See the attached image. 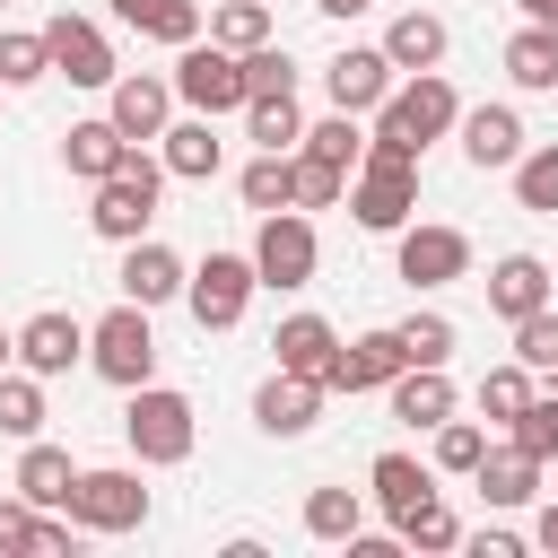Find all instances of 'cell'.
Returning <instances> with one entry per match:
<instances>
[{"instance_id":"obj_26","label":"cell","mask_w":558,"mask_h":558,"mask_svg":"<svg viewBox=\"0 0 558 558\" xmlns=\"http://www.w3.org/2000/svg\"><path fill=\"white\" fill-rule=\"evenodd\" d=\"M105 9H113L122 26H140V35L174 44V52H183V44H201V9H192V0H105Z\"/></svg>"},{"instance_id":"obj_24","label":"cell","mask_w":558,"mask_h":558,"mask_svg":"<svg viewBox=\"0 0 558 558\" xmlns=\"http://www.w3.org/2000/svg\"><path fill=\"white\" fill-rule=\"evenodd\" d=\"M70 488H78L70 453L44 445V436H26V453H17V497H26V506H70Z\"/></svg>"},{"instance_id":"obj_6","label":"cell","mask_w":558,"mask_h":558,"mask_svg":"<svg viewBox=\"0 0 558 558\" xmlns=\"http://www.w3.org/2000/svg\"><path fill=\"white\" fill-rule=\"evenodd\" d=\"M174 96L192 105V113H244V52H227V44H183L174 52Z\"/></svg>"},{"instance_id":"obj_31","label":"cell","mask_w":558,"mask_h":558,"mask_svg":"<svg viewBox=\"0 0 558 558\" xmlns=\"http://www.w3.org/2000/svg\"><path fill=\"white\" fill-rule=\"evenodd\" d=\"M0 436H44V375H0Z\"/></svg>"},{"instance_id":"obj_4","label":"cell","mask_w":558,"mask_h":558,"mask_svg":"<svg viewBox=\"0 0 558 558\" xmlns=\"http://www.w3.org/2000/svg\"><path fill=\"white\" fill-rule=\"evenodd\" d=\"M122 436H131V453H140V462H157V471H166V462H192V436H201V427H192V401H183V392L140 384V392H131V410H122Z\"/></svg>"},{"instance_id":"obj_36","label":"cell","mask_w":558,"mask_h":558,"mask_svg":"<svg viewBox=\"0 0 558 558\" xmlns=\"http://www.w3.org/2000/svg\"><path fill=\"white\" fill-rule=\"evenodd\" d=\"M514 201L541 209V218H558V148H523L514 157Z\"/></svg>"},{"instance_id":"obj_45","label":"cell","mask_w":558,"mask_h":558,"mask_svg":"<svg viewBox=\"0 0 558 558\" xmlns=\"http://www.w3.org/2000/svg\"><path fill=\"white\" fill-rule=\"evenodd\" d=\"M35 523H44V506H26V497H0V549H35Z\"/></svg>"},{"instance_id":"obj_2","label":"cell","mask_w":558,"mask_h":558,"mask_svg":"<svg viewBox=\"0 0 558 558\" xmlns=\"http://www.w3.org/2000/svg\"><path fill=\"white\" fill-rule=\"evenodd\" d=\"M157 192H166V166L131 148V157H122V174H105V183H96L87 227H96L105 244H140V235H148V218H157Z\"/></svg>"},{"instance_id":"obj_48","label":"cell","mask_w":558,"mask_h":558,"mask_svg":"<svg viewBox=\"0 0 558 558\" xmlns=\"http://www.w3.org/2000/svg\"><path fill=\"white\" fill-rule=\"evenodd\" d=\"M514 9H523L532 26H558V0H514Z\"/></svg>"},{"instance_id":"obj_34","label":"cell","mask_w":558,"mask_h":558,"mask_svg":"<svg viewBox=\"0 0 558 558\" xmlns=\"http://www.w3.org/2000/svg\"><path fill=\"white\" fill-rule=\"evenodd\" d=\"M357 514H366L357 488H314V497H305V532H314V541H357Z\"/></svg>"},{"instance_id":"obj_43","label":"cell","mask_w":558,"mask_h":558,"mask_svg":"<svg viewBox=\"0 0 558 558\" xmlns=\"http://www.w3.org/2000/svg\"><path fill=\"white\" fill-rule=\"evenodd\" d=\"M523 453H541V462H558V392H532V410L506 427Z\"/></svg>"},{"instance_id":"obj_22","label":"cell","mask_w":558,"mask_h":558,"mask_svg":"<svg viewBox=\"0 0 558 558\" xmlns=\"http://www.w3.org/2000/svg\"><path fill=\"white\" fill-rule=\"evenodd\" d=\"M471 480H480L488 506H532V497H541V453H523V445H488Z\"/></svg>"},{"instance_id":"obj_5","label":"cell","mask_w":558,"mask_h":558,"mask_svg":"<svg viewBox=\"0 0 558 558\" xmlns=\"http://www.w3.org/2000/svg\"><path fill=\"white\" fill-rule=\"evenodd\" d=\"M253 288H262L253 253H209V262L183 279V305H192V323H201V331H235V323H244V305H253Z\"/></svg>"},{"instance_id":"obj_17","label":"cell","mask_w":558,"mask_h":558,"mask_svg":"<svg viewBox=\"0 0 558 558\" xmlns=\"http://www.w3.org/2000/svg\"><path fill=\"white\" fill-rule=\"evenodd\" d=\"M140 140H122L113 131V113H96V122H70V140H61V166L78 174V183H105V174H122V157H131Z\"/></svg>"},{"instance_id":"obj_50","label":"cell","mask_w":558,"mask_h":558,"mask_svg":"<svg viewBox=\"0 0 558 558\" xmlns=\"http://www.w3.org/2000/svg\"><path fill=\"white\" fill-rule=\"evenodd\" d=\"M9 357H17V331H0V366H9Z\"/></svg>"},{"instance_id":"obj_3","label":"cell","mask_w":558,"mask_h":558,"mask_svg":"<svg viewBox=\"0 0 558 558\" xmlns=\"http://www.w3.org/2000/svg\"><path fill=\"white\" fill-rule=\"evenodd\" d=\"M87 366L105 375V384H122V392H140L148 375H157V331H148V305H113L96 331H87Z\"/></svg>"},{"instance_id":"obj_38","label":"cell","mask_w":558,"mask_h":558,"mask_svg":"<svg viewBox=\"0 0 558 558\" xmlns=\"http://www.w3.org/2000/svg\"><path fill=\"white\" fill-rule=\"evenodd\" d=\"M52 70V44H44V26L35 35H0V87H35Z\"/></svg>"},{"instance_id":"obj_23","label":"cell","mask_w":558,"mask_h":558,"mask_svg":"<svg viewBox=\"0 0 558 558\" xmlns=\"http://www.w3.org/2000/svg\"><path fill=\"white\" fill-rule=\"evenodd\" d=\"M392 418H410V427H445V418H453V384H445V366H401V375H392Z\"/></svg>"},{"instance_id":"obj_29","label":"cell","mask_w":558,"mask_h":558,"mask_svg":"<svg viewBox=\"0 0 558 558\" xmlns=\"http://www.w3.org/2000/svg\"><path fill=\"white\" fill-rule=\"evenodd\" d=\"M506 78L532 87V96H549V87H558V26H523V35L506 44Z\"/></svg>"},{"instance_id":"obj_27","label":"cell","mask_w":558,"mask_h":558,"mask_svg":"<svg viewBox=\"0 0 558 558\" xmlns=\"http://www.w3.org/2000/svg\"><path fill=\"white\" fill-rule=\"evenodd\" d=\"M218 131H209V113H192V122H166V174H183V183H209L218 174Z\"/></svg>"},{"instance_id":"obj_51","label":"cell","mask_w":558,"mask_h":558,"mask_svg":"<svg viewBox=\"0 0 558 558\" xmlns=\"http://www.w3.org/2000/svg\"><path fill=\"white\" fill-rule=\"evenodd\" d=\"M0 9H9V0H0Z\"/></svg>"},{"instance_id":"obj_12","label":"cell","mask_w":558,"mask_h":558,"mask_svg":"<svg viewBox=\"0 0 558 558\" xmlns=\"http://www.w3.org/2000/svg\"><path fill=\"white\" fill-rule=\"evenodd\" d=\"M105 113H113V131H122V140H166L174 78H157V70H122V78L105 87Z\"/></svg>"},{"instance_id":"obj_39","label":"cell","mask_w":558,"mask_h":558,"mask_svg":"<svg viewBox=\"0 0 558 558\" xmlns=\"http://www.w3.org/2000/svg\"><path fill=\"white\" fill-rule=\"evenodd\" d=\"M288 87H296V61H288L279 44H253V52H244V105H253V96H288Z\"/></svg>"},{"instance_id":"obj_44","label":"cell","mask_w":558,"mask_h":558,"mask_svg":"<svg viewBox=\"0 0 558 558\" xmlns=\"http://www.w3.org/2000/svg\"><path fill=\"white\" fill-rule=\"evenodd\" d=\"M401 541H410V549H462V523H453V514H445V506L427 497V506H418V514L401 523Z\"/></svg>"},{"instance_id":"obj_11","label":"cell","mask_w":558,"mask_h":558,"mask_svg":"<svg viewBox=\"0 0 558 558\" xmlns=\"http://www.w3.org/2000/svg\"><path fill=\"white\" fill-rule=\"evenodd\" d=\"M323 87H331L340 113H375V105L392 96V52H384V44H349V52H331V61H323Z\"/></svg>"},{"instance_id":"obj_42","label":"cell","mask_w":558,"mask_h":558,"mask_svg":"<svg viewBox=\"0 0 558 558\" xmlns=\"http://www.w3.org/2000/svg\"><path fill=\"white\" fill-rule=\"evenodd\" d=\"M514 357H523L532 375H558V314H549V305L514 323Z\"/></svg>"},{"instance_id":"obj_1","label":"cell","mask_w":558,"mask_h":558,"mask_svg":"<svg viewBox=\"0 0 558 558\" xmlns=\"http://www.w3.org/2000/svg\"><path fill=\"white\" fill-rule=\"evenodd\" d=\"M462 122V96L445 87V70H410V87H392L375 105V140H401V148H427Z\"/></svg>"},{"instance_id":"obj_49","label":"cell","mask_w":558,"mask_h":558,"mask_svg":"<svg viewBox=\"0 0 558 558\" xmlns=\"http://www.w3.org/2000/svg\"><path fill=\"white\" fill-rule=\"evenodd\" d=\"M323 17H357V9H375V0H314Z\"/></svg>"},{"instance_id":"obj_32","label":"cell","mask_w":558,"mask_h":558,"mask_svg":"<svg viewBox=\"0 0 558 558\" xmlns=\"http://www.w3.org/2000/svg\"><path fill=\"white\" fill-rule=\"evenodd\" d=\"M244 131H253L262 148H296V140H305V122H296V87H288V96H253V105H244Z\"/></svg>"},{"instance_id":"obj_7","label":"cell","mask_w":558,"mask_h":558,"mask_svg":"<svg viewBox=\"0 0 558 558\" xmlns=\"http://www.w3.org/2000/svg\"><path fill=\"white\" fill-rule=\"evenodd\" d=\"M70 523H78V532H140V523H148V488H140V471H78V488H70Z\"/></svg>"},{"instance_id":"obj_30","label":"cell","mask_w":558,"mask_h":558,"mask_svg":"<svg viewBox=\"0 0 558 558\" xmlns=\"http://www.w3.org/2000/svg\"><path fill=\"white\" fill-rule=\"evenodd\" d=\"M523 410H532V366H523V357H514V366H488V375H480V418L514 427Z\"/></svg>"},{"instance_id":"obj_9","label":"cell","mask_w":558,"mask_h":558,"mask_svg":"<svg viewBox=\"0 0 558 558\" xmlns=\"http://www.w3.org/2000/svg\"><path fill=\"white\" fill-rule=\"evenodd\" d=\"M314 227L296 218V209H270L262 218V235H253V270H262V288H305L314 279Z\"/></svg>"},{"instance_id":"obj_13","label":"cell","mask_w":558,"mask_h":558,"mask_svg":"<svg viewBox=\"0 0 558 558\" xmlns=\"http://www.w3.org/2000/svg\"><path fill=\"white\" fill-rule=\"evenodd\" d=\"M78 357H87V323H78V314L44 305V314L17 323V366H26V375H70Z\"/></svg>"},{"instance_id":"obj_40","label":"cell","mask_w":558,"mask_h":558,"mask_svg":"<svg viewBox=\"0 0 558 558\" xmlns=\"http://www.w3.org/2000/svg\"><path fill=\"white\" fill-rule=\"evenodd\" d=\"M392 331H401L410 366H445V357H453V323H445V314H410V323H392Z\"/></svg>"},{"instance_id":"obj_47","label":"cell","mask_w":558,"mask_h":558,"mask_svg":"<svg viewBox=\"0 0 558 558\" xmlns=\"http://www.w3.org/2000/svg\"><path fill=\"white\" fill-rule=\"evenodd\" d=\"M532 541H541V549H558V506H541V523H532Z\"/></svg>"},{"instance_id":"obj_28","label":"cell","mask_w":558,"mask_h":558,"mask_svg":"<svg viewBox=\"0 0 558 558\" xmlns=\"http://www.w3.org/2000/svg\"><path fill=\"white\" fill-rule=\"evenodd\" d=\"M235 192H244V209H262V218H270V209H296V148H262Z\"/></svg>"},{"instance_id":"obj_35","label":"cell","mask_w":558,"mask_h":558,"mask_svg":"<svg viewBox=\"0 0 558 558\" xmlns=\"http://www.w3.org/2000/svg\"><path fill=\"white\" fill-rule=\"evenodd\" d=\"M209 44H227V52H253V44H270V0H227V9L209 17Z\"/></svg>"},{"instance_id":"obj_18","label":"cell","mask_w":558,"mask_h":558,"mask_svg":"<svg viewBox=\"0 0 558 558\" xmlns=\"http://www.w3.org/2000/svg\"><path fill=\"white\" fill-rule=\"evenodd\" d=\"M183 279H192V270H183L166 244H148V235H140V244L122 253V270H113V288H122L131 305H166V296H183Z\"/></svg>"},{"instance_id":"obj_15","label":"cell","mask_w":558,"mask_h":558,"mask_svg":"<svg viewBox=\"0 0 558 558\" xmlns=\"http://www.w3.org/2000/svg\"><path fill=\"white\" fill-rule=\"evenodd\" d=\"M401 366H410L401 331H366V340H349V349H340L331 392H392V375H401Z\"/></svg>"},{"instance_id":"obj_37","label":"cell","mask_w":558,"mask_h":558,"mask_svg":"<svg viewBox=\"0 0 558 558\" xmlns=\"http://www.w3.org/2000/svg\"><path fill=\"white\" fill-rule=\"evenodd\" d=\"M340 201H349V166L296 148V209H340Z\"/></svg>"},{"instance_id":"obj_8","label":"cell","mask_w":558,"mask_h":558,"mask_svg":"<svg viewBox=\"0 0 558 558\" xmlns=\"http://www.w3.org/2000/svg\"><path fill=\"white\" fill-rule=\"evenodd\" d=\"M44 44H52V70L70 78V87H113L122 70H113V44H105V26L96 17H44Z\"/></svg>"},{"instance_id":"obj_46","label":"cell","mask_w":558,"mask_h":558,"mask_svg":"<svg viewBox=\"0 0 558 558\" xmlns=\"http://www.w3.org/2000/svg\"><path fill=\"white\" fill-rule=\"evenodd\" d=\"M471 558H523V541H514V532H480V541H471Z\"/></svg>"},{"instance_id":"obj_20","label":"cell","mask_w":558,"mask_h":558,"mask_svg":"<svg viewBox=\"0 0 558 558\" xmlns=\"http://www.w3.org/2000/svg\"><path fill=\"white\" fill-rule=\"evenodd\" d=\"M270 349H279L288 375H314V384H331V366H340V331H331L323 314H288Z\"/></svg>"},{"instance_id":"obj_16","label":"cell","mask_w":558,"mask_h":558,"mask_svg":"<svg viewBox=\"0 0 558 558\" xmlns=\"http://www.w3.org/2000/svg\"><path fill=\"white\" fill-rule=\"evenodd\" d=\"M453 131H462V157H471L480 174H488V166H514V157H523V113H514V105H471V113H462Z\"/></svg>"},{"instance_id":"obj_14","label":"cell","mask_w":558,"mask_h":558,"mask_svg":"<svg viewBox=\"0 0 558 558\" xmlns=\"http://www.w3.org/2000/svg\"><path fill=\"white\" fill-rule=\"evenodd\" d=\"M323 392H331V384H314V375H288V366H279V375L253 392V427H262V436H305V427L323 418Z\"/></svg>"},{"instance_id":"obj_19","label":"cell","mask_w":558,"mask_h":558,"mask_svg":"<svg viewBox=\"0 0 558 558\" xmlns=\"http://www.w3.org/2000/svg\"><path fill=\"white\" fill-rule=\"evenodd\" d=\"M541 305H549V262H541V253H506V262L488 270V314L523 323V314H541Z\"/></svg>"},{"instance_id":"obj_33","label":"cell","mask_w":558,"mask_h":558,"mask_svg":"<svg viewBox=\"0 0 558 558\" xmlns=\"http://www.w3.org/2000/svg\"><path fill=\"white\" fill-rule=\"evenodd\" d=\"M296 148H305V157H331V166H366V131H357V113H340V105H331V122H314Z\"/></svg>"},{"instance_id":"obj_10","label":"cell","mask_w":558,"mask_h":558,"mask_svg":"<svg viewBox=\"0 0 558 558\" xmlns=\"http://www.w3.org/2000/svg\"><path fill=\"white\" fill-rule=\"evenodd\" d=\"M392 270H401L410 288H445V279L471 270V235H462V227H401Z\"/></svg>"},{"instance_id":"obj_21","label":"cell","mask_w":558,"mask_h":558,"mask_svg":"<svg viewBox=\"0 0 558 558\" xmlns=\"http://www.w3.org/2000/svg\"><path fill=\"white\" fill-rule=\"evenodd\" d=\"M366 488H375V506H384V514H392V532H401V523L436 497V471H427V462H410V453H375Z\"/></svg>"},{"instance_id":"obj_41","label":"cell","mask_w":558,"mask_h":558,"mask_svg":"<svg viewBox=\"0 0 558 558\" xmlns=\"http://www.w3.org/2000/svg\"><path fill=\"white\" fill-rule=\"evenodd\" d=\"M480 453H488V427H471V418H445L436 427V471H480Z\"/></svg>"},{"instance_id":"obj_25","label":"cell","mask_w":558,"mask_h":558,"mask_svg":"<svg viewBox=\"0 0 558 558\" xmlns=\"http://www.w3.org/2000/svg\"><path fill=\"white\" fill-rule=\"evenodd\" d=\"M445 17H427V9H401L392 26H384V52H392V70H436L445 61Z\"/></svg>"}]
</instances>
